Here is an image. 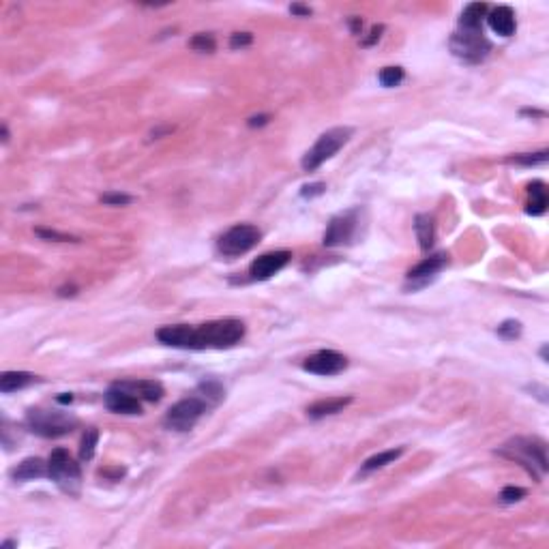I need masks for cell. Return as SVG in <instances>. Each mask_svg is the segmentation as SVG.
I'll list each match as a JSON object with an SVG mask.
<instances>
[{
  "mask_svg": "<svg viewBox=\"0 0 549 549\" xmlns=\"http://www.w3.org/2000/svg\"><path fill=\"white\" fill-rule=\"evenodd\" d=\"M528 196H530V200H528V206H526V213L528 215H534V217H539V215H543L545 211H547V187H545V183H541V180H534L530 187H528Z\"/></svg>",
  "mask_w": 549,
  "mask_h": 549,
  "instance_id": "cell-20",
  "label": "cell"
},
{
  "mask_svg": "<svg viewBox=\"0 0 549 549\" xmlns=\"http://www.w3.org/2000/svg\"><path fill=\"white\" fill-rule=\"evenodd\" d=\"M37 234L41 236V238H48V241H56V243H76L78 238L76 236H69V234H60V232H54V230H37Z\"/></svg>",
  "mask_w": 549,
  "mask_h": 549,
  "instance_id": "cell-32",
  "label": "cell"
},
{
  "mask_svg": "<svg viewBox=\"0 0 549 549\" xmlns=\"http://www.w3.org/2000/svg\"><path fill=\"white\" fill-rule=\"evenodd\" d=\"M448 264V255L446 253H436L432 257H425L421 264H416L414 269H410L408 273V285L412 287H423L427 285L432 279L438 277V273Z\"/></svg>",
  "mask_w": 549,
  "mask_h": 549,
  "instance_id": "cell-12",
  "label": "cell"
},
{
  "mask_svg": "<svg viewBox=\"0 0 549 549\" xmlns=\"http://www.w3.org/2000/svg\"><path fill=\"white\" fill-rule=\"evenodd\" d=\"M352 138V129L350 127H335V129H329V131H325L318 142L305 152L303 161H301V166L305 172H313L318 170L325 161L333 159L345 144L348 140Z\"/></svg>",
  "mask_w": 549,
  "mask_h": 549,
  "instance_id": "cell-3",
  "label": "cell"
},
{
  "mask_svg": "<svg viewBox=\"0 0 549 549\" xmlns=\"http://www.w3.org/2000/svg\"><path fill=\"white\" fill-rule=\"evenodd\" d=\"M487 24L490 28L500 37H511L515 28H518V22H515V13L511 7H496L490 15H487Z\"/></svg>",
  "mask_w": 549,
  "mask_h": 549,
  "instance_id": "cell-15",
  "label": "cell"
},
{
  "mask_svg": "<svg viewBox=\"0 0 549 549\" xmlns=\"http://www.w3.org/2000/svg\"><path fill=\"white\" fill-rule=\"evenodd\" d=\"M97 442H99V432H97L94 427L86 429V434L82 438V446H80V459L82 462H90L94 457Z\"/></svg>",
  "mask_w": 549,
  "mask_h": 549,
  "instance_id": "cell-25",
  "label": "cell"
},
{
  "mask_svg": "<svg viewBox=\"0 0 549 549\" xmlns=\"http://www.w3.org/2000/svg\"><path fill=\"white\" fill-rule=\"evenodd\" d=\"M120 389L134 393L138 399H146V401H159L164 397V386L155 380H124V382H116Z\"/></svg>",
  "mask_w": 549,
  "mask_h": 549,
  "instance_id": "cell-14",
  "label": "cell"
},
{
  "mask_svg": "<svg viewBox=\"0 0 549 549\" xmlns=\"http://www.w3.org/2000/svg\"><path fill=\"white\" fill-rule=\"evenodd\" d=\"M260 238H262V232L257 230L255 225L238 223L225 234H221L217 249L225 257H238V255H245L247 251H251L257 243H260Z\"/></svg>",
  "mask_w": 549,
  "mask_h": 549,
  "instance_id": "cell-6",
  "label": "cell"
},
{
  "mask_svg": "<svg viewBox=\"0 0 549 549\" xmlns=\"http://www.w3.org/2000/svg\"><path fill=\"white\" fill-rule=\"evenodd\" d=\"M511 164H518V166H541L547 161V150H541V152H524V155H515V157H508Z\"/></svg>",
  "mask_w": 549,
  "mask_h": 549,
  "instance_id": "cell-27",
  "label": "cell"
},
{
  "mask_svg": "<svg viewBox=\"0 0 549 549\" xmlns=\"http://www.w3.org/2000/svg\"><path fill=\"white\" fill-rule=\"evenodd\" d=\"M106 406H108V410H112L116 414H140L142 412L140 399L134 393L120 389L118 384H114L106 393Z\"/></svg>",
  "mask_w": 549,
  "mask_h": 549,
  "instance_id": "cell-13",
  "label": "cell"
},
{
  "mask_svg": "<svg viewBox=\"0 0 549 549\" xmlns=\"http://www.w3.org/2000/svg\"><path fill=\"white\" fill-rule=\"evenodd\" d=\"M492 50V43L483 37V30H462L450 37V52L459 60L476 64L485 60Z\"/></svg>",
  "mask_w": 549,
  "mask_h": 549,
  "instance_id": "cell-8",
  "label": "cell"
},
{
  "mask_svg": "<svg viewBox=\"0 0 549 549\" xmlns=\"http://www.w3.org/2000/svg\"><path fill=\"white\" fill-rule=\"evenodd\" d=\"M292 253L290 251H271V253H264L260 257H255L249 266V275L251 279L255 281H264V279H271L273 275H277L287 262Z\"/></svg>",
  "mask_w": 549,
  "mask_h": 549,
  "instance_id": "cell-11",
  "label": "cell"
},
{
  "mask_svg": "<svg viewBox=\"0 0 549 549\" xmlns=\"http://www.w3.org/2000/svg\"><path fill=\"white\" fill-rule=\"evenodd\" d=\"M45 474H48V464H43V459H39V457H28V459H24V462L11 472V476H13L15 480H35V478L45 476Z\"/></svg>",
  "mask_w": 549,
  "mask_h": 549,
  "instance_id": "cell-19",
  "label": "cell"
},
{
  "mask_svg": "<svg viewBox=\"0 0 549 549\" xmlns=\"http://www.w3.org/2000/svg\"><path fill=\"white\" fill-rule=\"evenodd\" d=\"M26 425L32 434L41 438H60L73 432L78 418L69 416L67 412H52V410H30L26 416Z\"/></svg>",
  "mask_w": 549,
  "mask_h": 549,
  "instance_id": "cell-4",
  "label": "cell"
},
{
  "mask_svg": "<svg viewBox=\"0 0 549 549\" xmlns=\"http://www.w3.org/2000/svg\"><path fill=\"white\" fill-rule=\"evenodd\" d=\"M48 474L56 485L69 496H78L82 487V472L80 466L64 448H56L48 459Z\"/></svg>",
  "mask_w": 549,
  "mask_h": 549,
  "instance_id": "cell-5",
  "label": "cell"
},
{
  "mask_svg": "<svg viewBox=\"0 0 549 549\" xmlns=\"http://www.w3.org/2000/svg\"><path fill=\"white\" fill-rule=\"evenodd\" d=\"M208 410V406L198 397V395H191L187 399H180L176 401L166 418H164V425L168 429H174V432H189L196 427V423L202 418V414Z\"/></svg>",
  "mask_w": 549,
  "mask_h": 549,
  "instance_id": "cell-7",
  "label": "cell"
},
{
  "mask_svg": "<svg viewBox=\"0 0 549 549\" xmlns=\"http://www.w3.org/2000/svg\"><path fill=\"white\" fill-rule=\"evenodd\" d=\"M37 376H32L28 371H5L0 376V391L3 393H15L20 389H26V386L35 384Z\"/></svg>",
  "mask_w": 549,
  "mask_h": 549,
  "instance_id": "cell-18",
  "label": "cell"
},
{
  "mask_svg": "<svg viewBox=\"0 0 549 549\" xmlns=\"http://www.w3.org/2000/svg\"><path fill=\"white\" fill-rule=\"evenodd\" d=\"M414 232H416V241H418V245H421L423 251L432 249L434 238H436V230H434V219L429 215H416Z\"/></svg>",
  "mask_w": 549,
  "mask_h": 549,
  "instance_id": "cell-21",
  "label": "cell"
},
{
  "mask_svg": "<svg viewBox=\"0 0 549 549\" xmlns=\"http://www.w3.org/2000/svg\"><path fill=\"white\" fill-rule=\"evenodd\" d=\"M251 41H253L251 32H234L232 39H230V48H232V50H238V48L251 45Z\"/></svg>",
  "mask_w": 549,
  "mask_h": 549,
  "instance_id": "cell-33",
  "label": "cell"
},
{
  "mask_svg": "<svg viewBox=\"0 0 549 549\" xmlns=\"http://www.w3.org/2000/svg\"><path fill=\"white\" fill-rule=\"evenodd\" d=\"M345 367H348V359L335 350H320L303 363V369L315 376H337Z\"/></svg>",
  "mask_w": 549,
  "mask_h": 549,
  "instance_id": "cell-10",
  "label": "cell"
},
{
  "mask_svg": "<svg viewBox=\"0 0 549 549\" xmlns=\"http://www.w3.org/2000/svg\"><path fill=\"white\" fill-rule=\"evenodd\" d=\"M71 399H73V397H71L69 393H62L60 397H56V401H58V404H71Z\"/></svg>",
  "mask_w": 549,
  "mask_h": 549,
  "instance_id": "cell-38",
  "label": "cell"
},
{
  "mask_svg": "<svg viewBox=\"0 0 549 549\" xmlns=\"http://www.w3.org/2000/svg\"><path fill=\"white\" fill-rule=\"evenodd\" d=\"M157 339L166 345L172 348H183L189 350V341H191V327L189 325H172V327H164L157 331Z\"/></svg>",
  "mask_w": 549,
  "mask_h": 549,
  "instance_id": "cell-16",
  "label": "cell"
},
{
  "mask_svg": "<svg viewBox=\"0 0 549 549\" xmlns=\"http://www.w3.org/2000/svg\"><path fill=\"white\" fill-rule=\"evenodd\" d=\"M487 13V5L485 3H472L464 9L462 17H459V26L464 30H480V22Z\"/></svg>",
  "mask_w": 549,
  "mask_h": 549,
  "instance_id": "cell-22",
  "label": "cell"
},
{
  "mask_svg": "<svg viewBox=\"0 0 549 549\" xmlns=\"http://www.w3.org/2000/svg\"><path fill=\"white\" fill-rule=\"evenodd\" d=\"M134 198L131 196H127V193H106V196H101V202L104 204H110V206H124L129 204Z\"/></svg>",
  "mask_w": 549,
  "mask_h": 549,
  "instance_id": "cell-30",
  "label": "cell"
},
{
  "mask_svg": "<svg viewBox=\"0 0 549 549\" xmlns=\"http://www.w3.org/2000/svg\"><path fill=\"white\" fill-rule=\"evenodd\" d=\"M500 455L524 466L536 480H541L543 474L549 470L547 446L541 438H513L500 448Z\"/></svg>",
  "mask_w": 549,
  "mask_h": 549,
  "instance_id": "cell-2",
  "label": "cell"
},
{
  "mask_svg": "<svg viewBox=\"0 0 549 549\" xmlns=\"http://www.w3.org/2000/svg\"><path fill=\"white\" fill-rule=\"evenodd\" d=\"M193 50L196 52H215V39H213V35H204V32H200V35H196L191 39V43H189Z\"/></svg>",
  "mask_w": 549,
  "mask_h": 549,
  "instance_id": "cell-29",
  "label": "cell"
},
{
  "mask_svg": "<svg viewBox=\"0 0 549 549\" xmlns=\"http://www.w3.org/2000/svg\"><path fill=\"white\" fill-rule=\"evenodd\" d=\"M196 395L211 408V406H217L221 399H223V395H225V391H223V386L217 382V380H204L200 386H198V391H196Z\"/></svg>",
  "mask_w": 549,
  "mask_h": 549,
  "instance_id": "cell-24",
  "label": "cell"
},
{
  "mask_svg": "<svg viewBox=\"0 0 549 549\" xmlns=\"http://www.w3.org/2000/svg\"><path fill=\"white\" fill-rule=\"evenodd\" d=\"M502 339H506V341H511V339H518L520 335H522V325L518 320H506V322H502V325L498 327V331H496Z\"/></svg>",
  "mask_w": 549,
  "mask_h": 549,
  "instance_id": "cell-28",
  "label": "cell"
},
{
  "mask_svg": "<svg viewBox=\"0 0 549 549\" xmlns=\"http://www.w3.org/2000/svg\"><path fill=\"white\" fill-rule=\"evenodd\" d=\"M359 228V211H345L337 217L331 219L329 228L325 232V245L327 247H339V245H348L354 234H357Z\"/></svg>",
  "mask_w": 549,
  "mask_h": 549,
  "instance_id": "cell-9",
  "label": "cell"
},
{
  "mask_svg": "<svg viewBox=\"0 0 549 549\" xmlns=\"http://www.w3.org/2000/svg\"><path fill=\"white\" fill-rule=\"evenodd\" d=\"M301 193H303V198H313V196H320V193H325V185H322V183H315V185H305Z\"/></svg>",
  "mask_w": 549,
  "mask_h": 549,
  "instance_id": "cell-34",
  "label": "cell"
},
{
  "mask_svg": "<svg viewBox=\"0 0 549 549\" xmlns=\"http://www.w3.org/2000/svg\"><path fill=\"white\" fill-rule=\"evenodd\" d=\"M269 120V116H253L249 118V127H255V124H264Z\"/></svg>",
  "mask_w": 549,
  "mask_h": 549,
  "instance_id": "cell-37",
  "label": "cell"
},
{
  "mask_svg": "<svg viewBox=\"0 0 549 549\" xmlns=\"http://www.w3.org/2000/svg\"><path fill=\"white\" fill-rule=\"evenodd\" d=\"M522 498H526V490H522V487H506V490H502V494H500V500L506 502V504L520 502Z\"/></svg>",
  "mask_w": 549,
  "mask_h": 549,
  "instance_id": "cell-31",
  "label": "cell"
},
{
  "mask_svg": "<svg viewBox=\"0 0 549 549\" xmlns=\"http://www.w3.org/2000/svg\"><path fill=\"white\" fill-rule=\"evenodd\" d=\"M404 78H406V73H404V69H401V67H384V69L378 73V80H380V84H382V86H386V88L399 86V84L404 82Z\"/></svg>",
  "mask_w": 549,
  "mask_h": 549,
  "instance_id": "cell-26",
  "label": "cell"
},
{
  "mask_svg": "<svg viewBox=\"0 0 549 549\" xmlns=\"http://www.w3.org/2000/svg\"><path fill=\"white\" fill-rule=\"evenodd\" d=\"M382 30H384L382 26H373V28H371V35H369V39H365V41H363V45H371V43H376V41L380 39V32H382Z\"/></svg>",
  "mask_w": 549,
  "mask_h": 549,
  "instance_id": "cell-35",
  "label": "cell"
},
{
  "mask_svg": "<svg viewBox=\"0 0 549 549\" xmlns=\"http://www.w3.org/2000/svg\"><path fill=\"white\" fill-rule=\"evenodd\" d=\"M245 337V325L236 318L213 320L200 327H191L189 350H225Z\"/></svg>",
  "mask_w": 549,
  "mask_h": 549,
  "instance_id": "cell-1",
  "label": "cell"
},
{
  "mask_svg": "<svg viewBox=\"0 0 549 549\" xmlns=\"http://www.w3.org/2000/svg\"><path fill=\"white\" fill-rule=\"evenodd\" d=\"M290 11L297 13V15H303V17L311 15V9L309 7H301V5H292V7H290Z\"/></svg>",
  "mask_w": 549,
  "mask_h": 549,
  "instance_id": "cell-36",
  "label": "cell"
},
{
  "mask_svg": "<svg viewBox=\"0 0 549 549\" xmlns=\"http://www.w3.org/2000/svg\"><path fill=\"white\" fill-rule=\"evenodd\" d=\"M352 404V397H333V399H320L315 404H311L307 408V416L309 418H325V416H331V414H337L341 412L345 406Z\"/></svg>",
  "mask_w": 549,
  "mask_h": 549,
  "instance_id": "cell-17",
  "label": "cell"
},
{
  "mask_svg": "<svg viewBox=\"0 0 549 549\" xmlns=\"http://www.w3.org/2000/svg\"><path fill=\"white\" fill-rule=\"evenodd\" d=\"M401 455H404V448H391V450H382V453H378V455L369 457V459L363 464V468H361V474H369V472H373V470H380V468L389 466V464H395V462H397Z\"/></svg>",
  "mask_w": 549,
  "mask_h": 549,
  "instance_id": "cell-23",
  "label": "cell"
}]
</instances>
